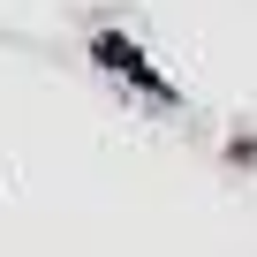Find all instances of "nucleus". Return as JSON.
I'll use <instances>...</instances> for the list:
<instances>
[{"label":"nucleus","instance_id":"f257e3e1","mask_svg":"<svg viewBox=\"0 0 257 257\" xmlns=\"http://www.w3.org/2000/svg\"><path fill=\"white\" fill-rule=\"evenodd\" d=\"M91 61H98V68H106L113 83H128V91H144V98H152L159 113L174 106V83H159V76H152V61H144V46H128L121 31H98V38H91Z\"/></svg>","mask_w":257,"mask_h":257}]
</instances>
